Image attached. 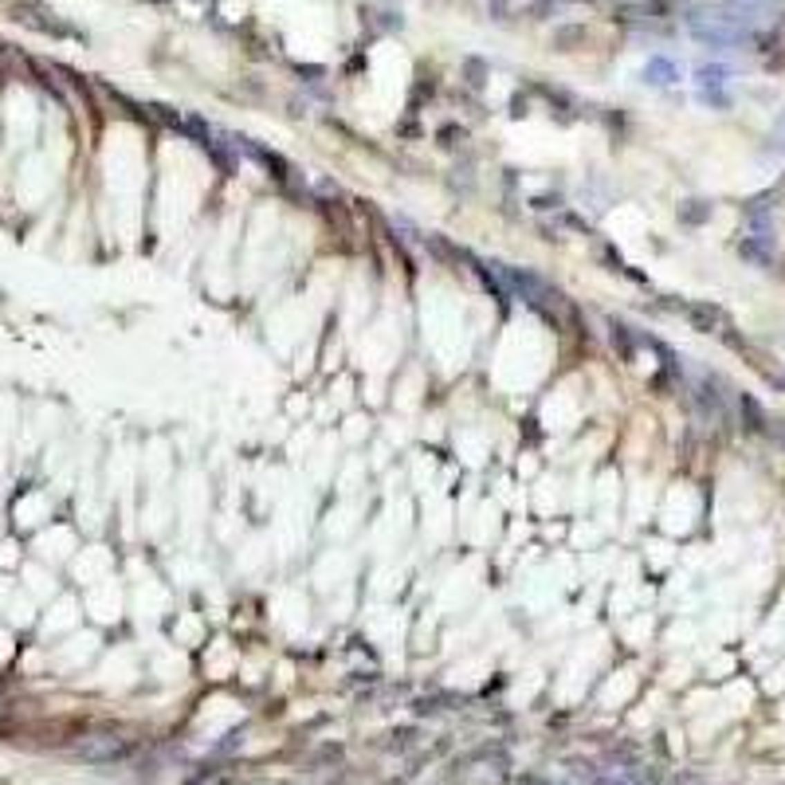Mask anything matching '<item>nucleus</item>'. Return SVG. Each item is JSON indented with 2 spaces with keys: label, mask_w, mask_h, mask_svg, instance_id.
Listing matches in <instances>:
<instances>
[{
  "label": "nucleus",
  "mask_w": 785,
  "mask_h": 785,
  "mask_svg": "<svg viewBox=\"0 0 785 785\" xmlns=\"http://www.w3.org/2000/svg\"><path fill=\"white\" fill-rule=\"evenodd\" d=\"M75 750H79V758H83V761L107 766V761H118V758H126V754H130V738L102 730V735H86Z\"/></svg>",
  "instance_id": "f257e3e1"
}]
</instances>
